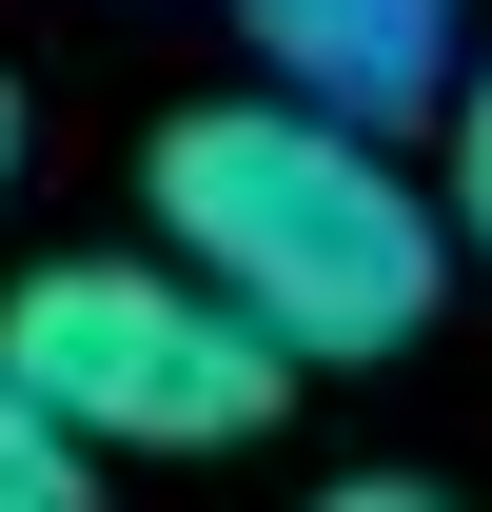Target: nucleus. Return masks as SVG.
<instances>
[{"mask_svg": "<svg viewBox=\"0 0 492 512\" xmlns=\"http://www.w3.org/2000/svg\"><path fill=\"white\" fill-rule=\"evenodd\" d=\"M158 256L197 296H237L276 355H414L453 316V197H414V158L315 99H197L158 119Z\"/></svg>", "mask_w": 492, "mask_h": 512, "instance_id": "1", "label": "nucleus"}, {"mask_svg": "<svg viewBox=\"0 0 492 512\" xmlns=\"http://www.w3.org/2000/svg\"><path fill=\"white\" fill-rule=\"evenodd\" d=\"M0 375L40 394L79 453H237V434H276L296 355L237 296H197L178 256H40L0 296Z\"/></svg>", "mask_w": 492, "mask_h": 512, "instance_id": "2", "label": "nucleus"}, {"mask_svg": "<svg viewBox=\"0 0 492 512\" xmlns=\"http://www.w3.org/2000/svg\"><path fill=\"white\" fill-rule=\"evenodd\" d=\"M256 40V99H315V119H453V79H473V0H217Z\"/></svg>", "mask_w": 492, "mask_h": 512, "instance_id": "3", "label": "nucleus"}, {"mask_svg": "<svg viewBox=\"0 0 492 512\" xmlns=\"http://www.w3.org/2000/svg\"><path fill=\"white\" fill-rule=\"evenodd\" d=\"M0 512H99V453H79L20 375H0Z\"/></svg>", "mask_w": 492, "mask_h": 512, "instance_id": "4", "label": "nucleus"}, {"mask_svg": "<svg viewBox=\"0 0 492 512\" xmlns=\"http://www.w3.org/2000/svg\"><path fill=\"white\" fill-rule=\"evenodd\" d=\"M433 197H453V237L492 256V40H473V79H453V158H433Z\"/></svg>", "mask_w": 492, "mask_h": 512, "instance_id": "5", "label": "nucleus"}, {"mask_svg": "<svg viewBox=\"0 0 492 512\" xmlns=\"http://www.w3.org/2000/svg\"><path fill=\"white\" fill-rule=\"evenodd\" d=\"M315 512H453V493H414V473H355V493H315Z\"/></svg>", "mask_w": 492, "mask_h": 512, "instance_id": "6", "label": "nucleus"}, {"mask_svg": "<svg viewBox=\"0 0 492 512\" xmlns=\"http://www.w3.org/2000/svg\"><path fill=\"white\" fill-rule=\"evenodd\" d=\"M0 178H20V99H0Z\"/></svg>", "mask_w": 492, "mask_h": 512, "instance_id": "7", "label": "nucleus"}]
</instances>
